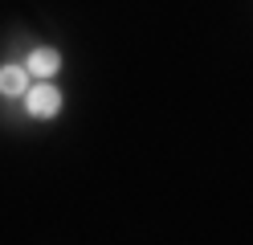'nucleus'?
Returning a JSON list of instances; mask_svg holds the SVG:
<instances>
[{
    "label": "nucleus",
    "instance_id": "1",
    "mask_svg": "<svg viewBox=\"0 0 253 245\" xmlns=\"http://www.w3.org/2000/svg\"><path fill=\"white\" fill-rule=\"evenodd\" d=\"M61 110V94L53 86H33L29 90V114H37V119H49V114Z\"/></svg>",
    "mask_w": 253,
    "mask_h": 245
},
{
    "label": "nucleus",
    "instance_id": "2",
    "mask_svg": "<svg viewBox=\"0 0 253 245\" xmlns=\"http://www.w3.org/2000/svg\"><path fill=\"white\" fill-rule=\"evenodd\" d=\"M25 86H29L25 70H17V65H4L0 70V94H25Z\"/></svg>",
    "mask_w": 253,
    "mask_h": 245
},
{
    "label": "nucleus",
    "instance_id": "3",
    "mask_svg": "<svg viewBox=\"0 0 253 245\" xmlns=\"http://www.w3.org/2000/svg\"><path fill=\"white\" fill-rule=\"evenodd\" d=\"M57 65H61V57L53 53V49H37V53L29 57V70H33V74H41V78L57 74Z\"/></svg>",
    "mask_w": 253,
    "mask_h": 245
}]
</instances>
